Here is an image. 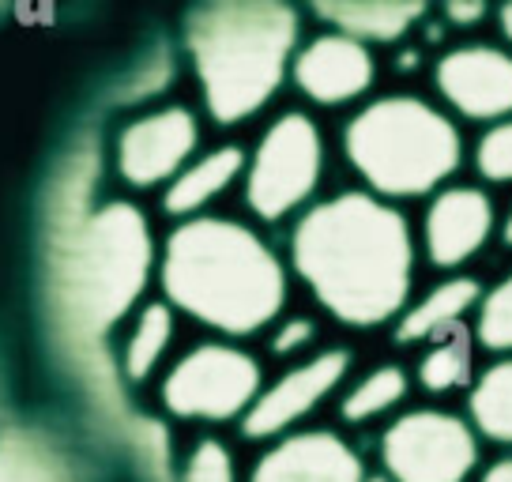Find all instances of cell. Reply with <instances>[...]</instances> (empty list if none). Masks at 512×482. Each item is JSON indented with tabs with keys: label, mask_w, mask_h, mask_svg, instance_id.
Returning a JSON list of instances; mask_svg holds the SVG:
<instances>
[{
	"label": "cell",
	"mask_w": 512,
	"mask_h": 482,
	"mask_svg": "<svg viewBox=\"0 0 512 482\" xmlns=\"http://www.w3.org/2000/svg\"><path fill=\"white\" fill-rule=\"evenodd\" d=\"M418 230L366 189L317 200L290 230V268L347 328L396 324L415 302Z\"/></svg>",
	"instance_id": "obj_1"
},
{
	"label": "cell",
	"mask_w": 512,
	"mask_h": 482,
	"mask_svg": "<svg viewBox=\"0 0 512 482\" xmlns=\"http://www.w3.org/2000/svg\"><path fill=\"white\" fill-rule=\"evenodd\" d=\"M159 279L174 309L223 336H256L287 306V264L253 226L196 215L170 230Z\"/></svg>",
	"instance_id": "obj_2"
},
{
	"label": "cell",
	"mask_w": 512,
	"mask_h": 482,
	"mask_svg": "<svg viewBox=\"0 0 512 482\" xmlns=\"http://www.w3.org/2000/svg\"><path fill=\"white\" fill-rule=\"evenodd\" d=\"M185 49L215 125H241L290 80L302 16L275 0H219L185 16Z\"/></svg>",
	"instance_id": "obj_3"
},
{
	"label": "cell",
	"mask_w": 512,
	"mask_h": 482,
	"mask_svg": "<svg viewBox=\"0 0 512 482\" xmlns=\"http://www.w3.org/2000/svg\"><path fill=\"white\" fill-rule=\"evenodd\" d=\"M460 121L415 91L369 98L343 125V159L351 162L362 189L388 204L430 200L467 162Z\"/></svg>",
	"instance_id": "obj_4"
},
{
	"label": "cell",
	"mask_w": 512,
	"mask_h": 482,
	"mask_svg": "<svg viewBox=\"0 0 512 482\" xmlns=\"http://www.w3.org/2000/svg\"><path fill=\"white\" fill-rule=\"evenodd\" d=\"M151 264L155 241L136 204L113 200L83 211L53 257V298L64 324L83 339H102L140 302Z\"/></svg>",
	"instance_id": "obj_5"
},
{
	"label": "cell",
	"mask_w": 512,
	"mask_h": 482,
	"mask_svg": "<svg viewBox=\"0 0 512 482\" xmlns=\"http://www.w3.org/2000/svg\"><path fill=\"white\" fill-rule=\"evenodd\" d=\"M482 445L467 415L426 403L384 426L377 456L388 482H479Z\"/></svg>",
	"instance_id": "obj_6"
},
{
	"label": "cell",
	"mask_w": 512,
	"mask_h": 482,
	"mask_svg": "<svg viewBox=\"0 0 512 482\" xmlns=\"http://www.w3.org/2000/svg\"><path fill=\"white\" fill-rule=\"evenodd\" d=\"M324 136L320 125L302 110L279 113L256 140L245 166V204L256 219L279 223L302 211L324 181Z\"/></svg>",
	"instance_id": "obj_7"
},
{
	"label": "cell",
	"mask_w": 512,
	"mask_h": 482,
	"mask_svg": "<svg viewBox=\"0 0 512 482\" xmlns=\"http://www.w3.org/2000/svg\"><path fill=\"white\" fill-rule=\"evenodd\" d=\"M264 392V370L249 351L234 343H200L162 381V403L177 418L234 422Z\"/></svg>",
	"instance_id": "obj_8"
},
{
	"label": "cell",
	"mask_w": 512,
	"mask_h": 482,
	"mask_svg": "<svg viewBox=\"0 0 512 482\" xmlns=\"http://www.w3.org/2000/svg\"><path fill=\"white\" fill-rule=\"evenodd\" d=\"M501 215L494 193L479 181H452L426 200L418 223V249L433 272L460 275L471 260L501 241Z\"/></svg>",
	"instance_id": "obj_9"
},
{
	"label": "cell",
	"mask_w": 512,
	"mask_h": 482,
	"mask_svg": "<svg viewBox=\"0 0 512 482\" xmlns=\"http://www.w3.org/2000/svg\"><path fill=\"white\" fill-rule=\"evenodd\" d=\"M433 91L456 121L501 125L512 121V49L494 42L448 46L430 68Z\"/></svg>",
	"instance_id": "obj_10"
},
{
	"label": "cell",
	"mask_w": 512,
	"mask_h": 482,
	"mask_svg": "<svg viewBox=\"0 0 512 482\" xmlns=\"http://www.w3.org/2000/svg\"><path fill=\"white\" fill-rule=\"evenodd\" d=\"M354 366V354L347 347H328V351L309 354L305 362L290 366L283 377L264 385L260 400L241 418V434L249 441H279L294 434V426L317 411L332 392L347 385Z\"/></svg>",
	"instance_id": "obj_11"
},
{
	"label": "cell",
	"mask_w": 512,
	"mask_h": 482,
	"mask_svg": "<svg viewBox=\"0 0 512 482\" xmlns=\"http://www.w3.org/2000/svg\"><path fill=\"white\" fill-rule=\"evenodd\" d=\"M200 144V121L185 106L136 117L121 140H117V170L128 185L151 189L162 181H174L192 162V151Z\"/></svg>",
	"instance_id": "obj_12"
},
{
	"label": "cell",
	"mask_w": 512,
	"mask_h": 482,
	"mask_svg": "<svg viewBox=\"0 0 512 482\" xmlns=\"http://www.w3.org/2000/svg\"><path fill=\"white\" fill-rule=\"evenodd\" d=\"M290 80L313 106L336 110V106L362 102L377 87V57L373 49L347 34L324 31L302 42Z\"/></svg>",
	"instance_id": "obj_13"
},
{
	"label": "cell",
	"mask_w": 512,
	"mask_h": 482,
	"mask_svg": "<svg viewBox=\"0 0 512 482\" xmlns=\"http://www.w3.org/2000/svg\"><path fill=\"white\" fill-rule=\"evenodd\" d=\"M249 482H369L366 460L336 430H294L279 437L249 471Z\"/></svg>",
	"instance_id": "obj_14"
},
{
	"label": "cell",
	"mask_w": 512,
	"mask_h": 482,
	"mask_svg": "<svg viewBox=\"0 0 512 482\" xmlns=\"http://www.w3.org/2000/svg\"><path fill=\"white\" fill-rule=\"evenodd\" d=\"M482 294H486V283L479 275H441L430 290L415 294L407 313L392 324V343L396 347H426L433 339L464 328V324L475 321Z\"/></svg>",
	"instance_id": "obj_15"
},
{
	"label": "cell",
	"mask_w": 512,
	"mask_h": 482,
	"mask_svg": "<svg viewBox=\"0 0 512 482\" xmlns=\"http://www.w3.org/2000/svg\"><path fill=\"white\" fill-rule=\"evenodd\" d=\"M245 166H249L245 147H238V144L211 147L208 155L192 159L189 166L166 185L162 211H166V215H181V219H196V211L208 208L211 200L223 196L234 181H245Z\"/></svg>",
	"instance_id": "obj_16"
},
{
	"label": "cell",
	"mask_w": 512,
	"mask_h": 482,
	"mask_svg": "<svg viewBox=\"0 0 512 482\" xmlns=\"http://www.w3.org/2000/svg\"><path fill=\"white\" fill-rule=\"evenodd\" d=\"M313 16L362 46H396L430 19L426 4H313Z\"/></svg>",
	"instance_id": "obj_17"
},
{
	"label": "cell",
	"mask_w": 512,
	"mask_h": 482,
	"mask_svg": "<svg viewBox=\"0 0 512 482\" xmlns=\"http://www.w3.org/2000/svg\"><path fill=\"white\" fill-rule=\"evenodd\" d=\"M479 354L482 351L475 343V332H471V324H464V328L418 347L411 377L433 400H445V396H456V392L467 396L471 385L479 381Z\"/></svg>",
	"instance_id": "obj_18"
},
{
	"label": "cell",
	"mask_w": 512,
	"mask_h": 482,
	"mask_svg": "<svg viewBox=\"0 0 512 482\" xmlns=\"http://www.w3.org/2000/svg\"><path fill=\"white\" fill-rule=\"evenodd\" d=\"M411 388H415V377L403 370L400 362H381L343 388L339 418L347 426H369L377 418L392 422L396 415H403V403L411 400Z\"/></svg>",
	"instance_id": "obj_19"
},
{
	"label": "cell",
	"mask_w": 512,
	"mask_h": 482,
	"mask_svg": "<svg viewBox=\"0 0 512 482\" xmlns=\"http://www.w3.org/2000/svg\"><path fill=\"white\" fill-rule=\"evenodd\" d=\"M464 415L486 445L512 449V354L490 358L464 396Z\"/></svg>",
	"instance_id": "obj_20"
},
{
	"label": "cell",
	"mask_w": 512,
	"mask_h": 482,
	"mask_svg": "<svg viewBox=\"0 0 512 482\" xmlns=\"http://www.w3.org/2000/svg\"><path fill=\"white\" fill-rule=\"evenodd\" d=\"M0 482H80L61 452L31 430L0 434Z\"/></svg>",
	"instance_id": "obj_21"
},
{
	"label": "cell",
	"mask_w": 512,
	"mask_h": 482,
	"mask_svg": "<svg viewBox=\"0 0 512 482\" xmlns=\"http://www.w3.org/2000/svg\"><path fill=\"white\" fill-rule=\"evenodd\" d=\"M174 339V309L170 302H151L144 313L136 317V328L125 343V373L128 381H144L147 373L159 366V358L166 354Z\"/></svg>",
	"instance_id": "obj_22"
},
{
	"label": "cell",
	"mask_w": 512,
	"mask_h": 482,
	"mask_svg": "<svg viewBox=\"0 0 512 482\" xmlns=\"http://www.w3.org/2000/svg\"><path fill=\"white\" fill-rule=\"evenodd\" d=\"M471 332H475L482 354H490V358H509L512 354V268L486 287L479 313L471 321Z\"/></svg>",
	"instance_id": "obj_23"
},
{
	"label": "cell",
	"mask_w": 512,
	"mask_h": 482,
	"mask_svg": "<svg viewBox=\"0 0 512 482\" xmlns=\"http://www.w3.org/2000/svg\"><path fill=\"white\" fill-rule=\"evenodd\" d=\"M467 162L486 189H509L512 185V121L479 129L475 144L467 151Z\"/></svg>",
	"instance_id": "obj_24"
},
{
	"label": "cell",
	"mask_w": 512,
	"mask_h": 482,
	"mask_svg": "<svg viewBox=\"0 0 512 482\" xmlns=\"http://www.w3.org/2000/svg\"><path fill=\"white\" fill-rule=\"evenodd\" d=\"M181 482H238V467H234L230 449H226L219 437L196 441L189 460H185Z\"/></svg>",
	"instance_id": "obj_25"
},
{
	"label": "cell",
	"mask_w": 512,
	"mask_h": 482,
	"mask_svg": "<svg viewBox=\"0 0 512 482\" xmlns=\"http://www.w3.org/2000/svg\"><path fill=\"white\" fill-rule=\"evenodd\" d=\"M313 339H317V321H309V317H290V321H283L272 332V354L290 358V354L305 351Z\"/></svg>",
	"instance_id": "obj_26"
},
{
	"label": "cell",
	"mask_w": 512,
	"mask_h": 482,
	"mask_svg": "<svg viewBox=\"0 0 512 482\" xmlns=\"http://www.w3.org/2000/svg\"><path fill=\"white\" fill-rule=\"evenodd\" d=\"M486 19H497V12H490L486 4H445L441 8V23H445L448 31H475V27H482Z\"/></svg>",
	"instance_id": "obj_27"
},
{
	"label": "cell",
	"mask_w": 512,
	"mask_h": 482,
	"mask_svg": "<svg viewBox=\"0 0 512 482\" xmlns=\"http://www.w3.org/2000/svg\"><path fill=\"white\" fill-rule=\"evenodd\" d=\"M422 57H426V53H422V46H407V42H403V46L396 49V61H392V68H396L400 76H411V72H418V68L426 65Z\"/></svg>",
	"instance_id": "obj_28"
},
{
	"label": "cell",
	"mask_w": 512,
	"mask_h": 482,
	"mask_svg": "<svg viewBox=\"0 0 512 482\" xmlns=\"http://www.w3.org/2000/svg\"><path fill=\"white\" fill-rule=\"evenodd\" d=\"M479 482H512V456H497L482 467Z\"/></svg>",
	"instance_id": "obj_29"
},
{
	"label": "cell",
	"mask_w": 512,
	"mask_h": 482,
	"mask_svg": "<svg viewBox=\"0 0 512 482\" xmlns=\"http://www.w3.org/2000/svg\"><path fill=\"white\" fill-rule=\"evenodd\" d=\"M497 27H501V34H505V46L512 49V4L497 8Z\"/></svg>",
	"instance_id": "obj_30"
},
{
	"label": "cell",
	"mask_w": 512,
	"mask_h": 482,
	"mask_svg": "<svg viewBox=\"0 0 512 482\" xmlns=\"http://www.w3.org/2000/svg\"><path fill=\"white\" fill-rule=\"evenodd\" d=\"M501 245L512 249V204L505 208V215H501Z\"/></svg>",
	"instance_id": "obj_31"
}]
</instances>
